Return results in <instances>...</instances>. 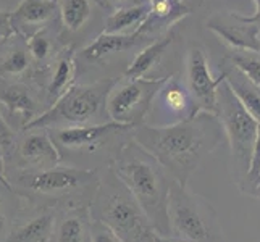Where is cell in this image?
<instances>
[{"instance_id": "1", "label": "cell", "mask_w": 260, "mask_h": 242, "mask_svg": "<svg viewBox=\"0 0 260 242\" xmlns=\"http://www.w3.org/2000/svg\"><path fill=\"white\" fill-rule=\"evenodd\" d=\"M225 137L218 115L199 112L170 124L142 123L133 129V139L150 152L179 184H187L202 160Z\"/></svg>"}, {"instance_id": "2", "label": "cell", "mask_w": 260, "mask_h": 242, "mask_svg": "<svg viewBox=\"0 0 260 242\" xmlns=\"http://www.w3.org/2000/svg\"><path fill=\"white\" fill-rule=\"evenodd\" d=\"M110 169L134 195L160 236H170L168 202L176 179L133 137L115 152Z\"/></svg>"}, {"instance_id": "3", "label": "cell", "mask_w": 260, "mask_h": 242, "mask_svg": "<svg viewBox=\"0 0 260 242\" xmlns=\"http://www.w3.org/2000/svg\"><path fill=\"white\" fill-rule=\"evenodd\" d=\"M94 220L109 226L121 242H157V231L134 195L110 169L99 184L94 202Z\"/></svg>"}, {"instance_id": "4", "label": "cell", "mask_w": 260, "mask_h": 242, "mask_svg": "<svg viewBox=\"0 0 260 242\" xmlns=\"http://www.w3.org/2000/svg\"><path fill=\"white\" fill-rule=\"evenodd\" d=\"M217 102H218L217 115L230 146L233 179H235V184L238 186V189L241 192L250 195V187H249L250 157H252V149L255 144L260 123L238 100V97L231 91L226 79H223L221 84L218 86Z\"/></svg>"}, {"instance_id": "5", "label": "cell", "mask_w": 260, "mask_h": 242, "mask_svg": "<svg viewBox=\"0 0 260 242\" xmlns=\"http://www.w3.org/2000/svg\"><path fill=\"white\" fill-rule=\"evenodd\" d=\"M170 236L186 242H225V234L213 205L187 184L173 183L168 202Z\"/></svg>"}, {"instance_id": "6", "label": "cell", "mask_w": 260, "mask_h": 242, "mask_svg": "<svg viewBox=\"0 0 260 242\" xmlns=\"http://www.w3.org/2000/svg\"><path fill=\"white\" fill-rule=\"evenodd\" d=\"M116 83V78H102L89 84H73L46 112L36 116L24 128L46 129L49 126L61 128L63 124H91L107 107V98Z\"/></svg>"}, {"instance_id": "7", "label": "cell", "mask_w": 260, "mask_h": 242, "mask_svg": "<svg viewBox=\"0 0 260 242\" xmlns=\"http://www.w3.org/2000/svg\"><path fill=\"white\" fill-rule=\"evenodd\" d=\"M167 81L164 78H124L123 83H116L107 98L105 112L112 121L129 124L136 128L146 123L155 97Z\"/></svg>"}, {"instance_id": "8", "label": "cell", "mask_w": 260, "mask_h": 242, "mask_svg": "<svg viewBox=\"0 0 260 242\" xmlns=\"http://www.w3.org/2000/svg\"><path fill=\"white\" fill-rule=\"evenodd\" d=\"M29 191L55 195V197H76L87 191H97L101 179L95 169L86 168H44L20 178Z\"/></svg>"}, {"instance_id": "9", "label": "cell", "mask_w": 260, "mask_h": 242, "mask_svg": "<svg viewBox=\"0 0 260 242\" xmlns=\"http://www.w3.org/2000/svg\"><path fill=\"white\" fill-rule=\"evenodd\" d=\"M133 126L121 124L116 121L107 123H91L78 124V126H61L55 131L53 141L58 149L63 150H81L92 154L107 142L115 137H129L133 136Z\"/></svg>"}, {"instance_id": "10", "label": "cell", "mask_w": 260, "mask_h": 242, "mask_svg": "<svg viewBox=\"0 0 260 242\" xmlns=\"http://www.w3.org/2000/svg\"><path fill=\"white\" fill-rule=\"evenodd\" d=\"M184 83L192 95V100L199 112L218 113V86L225 79V75L213 78L209 66V60L205 52L201 47H191L186 55V68H184Z\"/></svg>"}, {"instance_id": "11", "label": "cell", "mask_w": 260, "mask_h": 242, "mask_svg": "<svg viewBox=\"0 0 260 242\" xmlns=\"http://www.w3.org/2000/svg\"><path fill=\"white\" fill-rule=\"evenodd\" d=\"M205 28L226 42L233 50L260 53L258 28L252 23L244 21L239 13L215 15L205 21Z\"/></svg>"}, {"instance_id": "12", "label": "cell", "mask_w": 260, "mask_h": 242, "mask_svg": "<svg viewBox=\"0 0 260 242\" xmlns=\"http://www.w3.org/2000/svg\"><path fill=\"white\" fill-rule=\"evenodd\" d=\"M149 4V16L142 26L134 31L139 38L147 39L154 34H164L191 13L186 0H146Z\"/></svg>"}, {"instance_id": "13", "label": "cell", "mask_w": 260, "mask_h": 242, "mask_svg": "<svg viewBox=\"0 0 260 242\" xmlns=\"http://www.w3.org/2000/svg\"><path fill=\"white\" fill-rule=\"evenodd\" d=\"M155 100L160 103V109L172 116V123L187 120L199 113L186 83L176 75L167 76V81L160 87Z\"/></svg>"}, {"instance_id": "14", "label": "cell", "mask_w": 260, "mask_h": 242, "mask_svg": "<svg viewBox=\"0 0 260 242\" xmlns=\"http://www.w3.org/2000/svg\"><path fill=\"white\" fill-rule=\"evenodd\" d=\"M20 146V154L23 160L32 165H41L44 168H53L60 163L61 154L55 144V141L47 131L41 129H29Z\"/></svg>"}, {"instance_id": "15", "label": "cell", "mask_w": 260, "mask_h": 242, "mask_svg": "<svg viewBox=\"0 0 260 242\" xmlns=\"http://www.w3.org/2000/svg\"><path fill=\"white\" fill-rule=\"evenodd\" d=\"M58 12L55 0H21L10 13V23L15 32H21L26 28H36L50 21Z\"/></svg>"}, {"instance_id": "16", "label": "cell", "mask_w": 260, "mask_h": 242, "mask_svg": "<svg viewBox=\"0 0 260 242\" xmlns=\"http://www.w3.org/2000/svg\"><path fill=\"white\" fill-rule=\"evenodd\" d=\"M144 41L136 32L131 34H109L101 32L97 38L89 42L81 50V57L87 61H102L104 58L115 55V53L131 50Z\"/></svg>"}, {"instance_id": "17", "label": "cell", "mask_w": 260, "mask_h": 242, "mask_svg": "<svg viewBox=\"0 0 260 242\" xmlns=\"http://www.w3.org/2000/svg\"><path fill=\"white\" fill-rule=\"evenodd\" d=\"M175 38H176V32L173 28L164 34H160V38L152 41L149 46H146L136 57H134L129 66L124 70V78H128V79L144 78L152 68L160 63V60H162L165 52L173 44Z\"/></svg>"}, {"instance_id": "18", "label": "cell", "mask_w": 260, "mask_h": 242, "mask_svg": "<svg viewBox=\"0 0 260 242\" xmlns=\"http://www.w3.org/2000/svg\"><path fill=\"white\" fill-rule=\"evenodd\" d=\"M149 16V4L139 2L134 5H124L115 8L112 13L105 18L104 32L109 34H131L138 31L142 23Z\"/></svg>"}, {"instance_id": "19", "label": "cell", "mask_w": 260, "mask_h": 242, "mask_svg": "<svg viewBox=\"0 0 260 242\" xmlns=\"http://www.w3.org/2000/svg\"><path fill=\"white\" fill-rule=\"evenodd\" d=\"M221 73L225 75L226 83L230 84L231 91L238 97V100L243 103L244 109L260 123V91H258L260 87L250 83L243 73H239V71L233 65H230L228 61H225V66H223Z\"/></svg>"}, {"instance_id": "20", "label": "cell", "mask_w": 260, "mask_h": 242, "mask_svg": "<svg viewBox=\"0 0 260 242\" xmlns=\"http://www.w3.org/2000/svg\"><path fill=\"white\" fill-rule=\"evenodd\" d=\"M76 73V61H75V47L68 46L60 53L57 58L55 70H53L52 78L47 86V98L53 103L58 97L63 95L68 89L73 86V79Z\"/></svg>"}, {"instance_id": "21", "label": "cell", "mask_w": 260, "mask_h": 242, "mask_svg": "<svg viewBox=\"0 0 260 242\" xmlns=\"http://www.w3.org/2000/svg\"><path fill=\"white\" fill-rule=\"evenodd\" d=\"M0 103L8 110V113L21 116L24 126L38 116L34 98L29 89L23 84H8L0 89Z\"/></svg>"}, {"instance_id": "22", "label": "cell", "mask_w": 260, "mask_h": 242, "mask_svg": "<svg viewBox=\"0 0 260 242\" xmlns=\"http://www.w3.org/2000/svg\"><path fill=\"white\" fill-rule=\"evenodd\" d=\"M91 225L86 209L70 212L55 228V242H89Z\"/></svg>"}, {"instance_id": "23", "label": "cell", "mask_w": 260, "mask_h": 242, "mask_svg": "<svg viewBox=\"0 0 260 242\" xmlns=\"http://www.w3.org/2000/svg\"><path fill=\"white\" fill-rule=\"evenodd\" d=\"M53 236H55V218L50 213H44L12 232L7 242H52Z\"/></svg>"}, {"instance_id": "24", "label": "cell", "mask_w": 260, "mask_h": 242, "mask_svg": "<svg viewBox=\"0 0 260 242\" xmlns=\"http://www.w3.org/2000/svg\"><path fill=\"white\" fill-rule=\"evenodd\" d=\"M58 12L61 24L67 31H79L91 20V0H58Z\"/></svg>"}, {"instance_id": "25", "label": "cell", "mask_w": 260, "mask_h": 242, "mask_svg": "<svg viewBox=\"0 0 260 242\" xmlns=\"http://www.w3.org/2000/svg\"><path fill=\"white\" fill-rule=\"evenodd\" d=\"M225 61L235 66L239 73H243L252 84L260 87V57L255 55V52L231 49L230 53H226Z\"/></svg>"}, {"instance_id": "26", "label": "cell", "mask_w": 260, "mask_h": 242, "mask_svg": "<svg viewBox=\"0 0 260 242\" xmlns=\"http://www.w3.org/2000/svg\"><path fill=\"white\" fill-rule=\"evenodd\" d=\"M31 55L23 49H13L0 58V76H21L29 70Z\"/></svg>"}, {"instance_id": "27", "label": "cell", "mask_w": 260, "mask_h": 242, "mask_svg": "<svg viewBox=\"0 0 260 242\" xmlns=\"http://www.w3.org/2000/svg\"><path fill=\"white\" fill-rule=\"evenodd\" d=\"M26 47H28L31 58L38 63L46 61L52 53V42L44 31H36L31 34L26 41Z\"/></svg>"}, {"instance_id": "28", "label": "cell", "mask_w": 260, "mask_h": 242, "mask_svg": "<svg viewBox=\"0 0 260 242\" xmlns=\"http://www.w3.org/2000/svg\"><path fill=\"white\" fill-rule=\"evenodd\" d=\"M260 184V124L255 137V144L252 149V157H250V169H249V187H250V195L254 197V192L257 186Z\"/></svg>"}, {"instance_id": "29", "label": "cell", "mask_w": 260, "mask_h": 242, "mask_svg": "<svg viewBox=\"0 0 260 242\" xmlns=\"http://www.w3.org/2000/svg\"><path fill=\"white\" fill-rule=\"evenodd\" d=\"M89 242H121V239L102 221L94 220L91 225V239H89Z\"/></svg>"}, {"instance_id": "30", "label": "cell", "mask_w": 260, "mask_h": 242, "mask_svg": "<svg viewBox=\"0 0 260 242\" xmlns=\"http://www.w3.org/2000/svg\"><path fill=\"white\" fill-rule=\"evenodd\" d=\"M13 32L12 23H10V13L0 12V39H7Z\"/></svg>"}, {"instance_id": "31", "label": "cell", "mask_w": 260, "mask_h": 242, "mask_svg": "<svg viewBox=\"0 0 260 242\" xmlns=\"http://www.w3.org/2000/svg\"><path fill=\"white\" fill-rule=\"evenodd\" d=\"M254 4H255V12H254L252 16H246V15H241V13L239 15H241V18H243L244 21L255 24L258 28V32H260V0H254Z\"/></svg>"}, {"instance_id": "32", "label": "cell", "mask_w": 260, "mask_h": 242, "mask_svg": "<svg viewBox=\"0 0 260 242\" xmlns=\"http://www.w3.org/2000/svg\"><path fill=\"white\" fill-rule=\"evenodd\" d=\"M12 137V131L7 126L5 120L2 118V113H0V142H8Z\"/></svg>"}, {"instance_id": "33", "label": "cell", "mask_w": 260, "mask_h": 242, "mask_svg": "<svg viewBox=\"0 0 260 242\" xmlns=\"http://www.w3.org/2000/svg\"><path fill=\"white\" fill-rule=\"evenodd\" d=\"M97 4H101L104 8H110V10H115V8H120L126 5L128 0H95Z\"/></svg>"}, {"instance_id": "34", "label": "cell", "mask_w": 260, "mask_h": 242, "mask_svg": "<svg viewBox=\"0 0 260 242\" xmlns=\"http://www.w3.org/2000/svg\"><path fill=\"white\" fill-rule=\"evenodd\" d=\"M157 242H186V240L173 237V236H160V234H157Z\"/></svg>"}, {"instance_id": "35", "label": "cell", "mask_w": 260, "mask_h": 242, "mask_svg": "<svg viewBox=\"0 0 260 242\" xmlns=\"http://www.w3.org/2000/svg\"><path fill=\"white\" fill-rule=\"evenodd\" d=\"M4 228H5V215H4L2 209H0V232L4 231Z\"/></svg>"}, {"instance_id": "36", "label": "cell", "mask_w": 260, "mask_h": 242, "mask_svg": "<svg viewBox=\"0 0 260 242\" xmlns=\"http://www.w3.org/2000/svg\"><path fill=\"white\" fill-rule=\"evenodd\" d=\"M254 199L260 200V184L257 186V189H255V192H254Z\"/></svg>"}, {"instance_id": "37", "label": "cell", "mask_w": 260, "mask_h": 242, "mask_svg": "<svg viewBox=\"0 0 260 242\" xmlns=\"http://www.w3.org/2000/svg\"><path fill=\"white\" fill-rule=\"evenodd\" d=\"M0 183H4V184L7 186V181H5V178H4V175H2V173H0Z\"/></svg>"}, {"instance_id": "38", "label": "cell", "mask_w": 260, "mask_h": 242, "mask_svg": "<svg viewBox=\"0 0 260 242\" xmlns=\"http://www.w3.org/2000/svg\"><path fill=\"white\" fill-rule=\"evenodd\" d=\"M55 2H58V0H55Z\"/></svg>"}]
</instances>
